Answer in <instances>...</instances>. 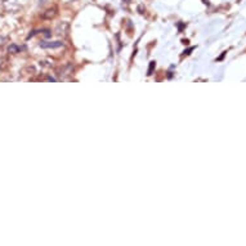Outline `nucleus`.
Returning <instances> with one entry per match:
<instances>
[{
  "label": "nucleus",
  "mask_w": 246,
  "mask_h": 246,
  "mask_svg": "<svg viewBox=\"0 0 246 246\" xmlns=\"http://www.w3.org/2000/svg\"><path fill=\"white\" fill-rule=\"evenodd\" d=\"M40 45H41L43 48H59V47H62V45H63V43H61V41H53V43H45V41H41V43H40Z\"/></svg>",
  "instance_id": "nucleus-1"
},
{
  "label": "nucleus",
  "mask_w": 246,
  "mask_h": 246,
  "mask_svg": "<svg viewBox=\"0 0 246 246\" xmlns=\"http://www.w3.org/2000/svg\"><path fill=\"white\" fill-rule=\"evenodd\" d=\"M153 67H155V62H151V65H150V69H148V75H151V73H152Z\"/></svg>",
  "instance_id": "nucleus-2"
}]
</instances>
